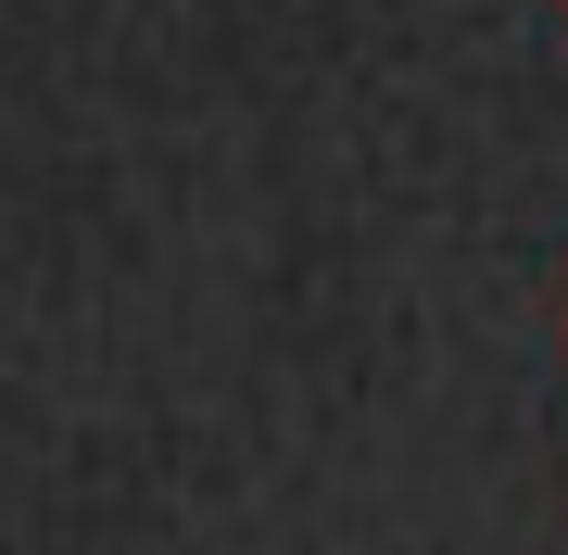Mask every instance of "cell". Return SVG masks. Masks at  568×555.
Segmentation results:
<instances>
[{"instance_id":"cell-1","label":"cell","mask_w":568,"mask_h":555,"mask_svg":"<svg viewBox=\"0 0 568 555\" xmlns=\"http://www.w3.org/2000/svg\"><path fill=\"white\" fill-rule=\"evenodd\" d=\"M556 353H568V304H556Z\"/></svg>"},{"instance_id":"cell-2","label":"cell","mask_w":568,"mask_h":555,"mask_svg":"<svg viewBox=\"0 0 568 555\" xmlns=\"http://www.w3.org/2000/svg\"><path fill=\"white\" fill-rule=\"evenodd\" d=\"M556 13H568V0H556Z\"/></svg>"}]
</instances>
